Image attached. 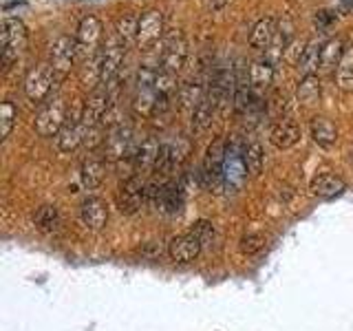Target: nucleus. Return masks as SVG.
<instances>
[{
	"label": "nucleus",
	"instance_id": "f257e3e1",
	"mask_svg": "<svg viewBox=\"0 0 353 331\" xmlns=\"http://www.w3.org/2000/svg\"><path fill=\"white\" fill-rule=\"evenodd\" d=\"M27 47V27L18 18H5L0 27V51H3V66L9 69L11 62L18 60L22 49Z\"/></svg>",
	"mask_w": 353,
	"mask_h": 331
},
{
	"label": "nucleus",
	"instance_id": "f03ea898",
	"mask_svg": "<svg viewBox=\"0 0 353 331\" xmlns=\"http://www.w3.org/2000/svg\"><path fill=\"white\" fill-rule=\"evenodd\" d=\"M66 106L60 97L42 102L36 113V132L40 137H58L60 128L66 121Z\"/></svg>",
	"mask_w": 353,
	"mask_h": 331
},
{
	"label": "nucleus",
	"instance_id": "7ed1b4c3",
	"mask_svg": "<svg viewBox=\"0 0 353 331\" xmlns=\"http://www.w3.org/2000/svg\"><path fill=\"white\" fill-rule=\"evenodd\" d=\"M124 53H126V42L113 36L108 38L106 44L99 49V64H102V84H110L117 80L121 62H124Z\"/></svg>",
	"mask_w": 353,
	"mask_h": 331
},
{
	"label": "nucleus",
	"instance_id": "20e7f679",
	"mask_svg": "<svg viewBox=\"0 0 353 331\" xmlns=\"http://www.w3.org/2000/svg\"><path fill=\"white\" fill-rule=\"evenodd\" d=\"M146 205V181L139 174H132L119 185L117 190V208L124 214H135Z\"/></svg>",
	"mask_w": 353,
	"mask_h": 331
},
{
	"label": "nucleus",
	"instance_id": "39448f33",
	"mask_svg": "<svg viewBox=\"0 0 353 331\" xmlns=\"http://www.w3.org/2000/svg\"><path fill=\"white\" fill-rule=\"evenodd\" d=\"M102 146H104V159L106 161L128 159V157H132V152H135V146H132V132L124 124L108 128Z\"/></svg>",
	"mask_w": 353,
	"mask_h": 331
},
{
	"label": "nucleus",
	"instance_id": "423d86ee",
	"mask_svg": "<svg viewBox=\"0 0 353 331\" xmlns=\"http://www.w3.org/2000/svg\"><path fill=\"white\" fill-rule=\"evenodd\" d=\"M75 53H77L75 38L60 36V38L53 40L51 49H49V60H51L49 66H51V71L55 73V80H62V77L71 71Z\"/></svg>",
	"mask_w": 353,
	"mask_h": 331
},
{
	"label": "nucleus",
	"instance_id": "0eeeda50",
	"mask_svg": "<svg viewBox=\"0 0 353 331\" xmlns=\"http://www.w3.org/2000/svg\"><path fill=\"white\" fill-rule=\"evenodd\" d=\"M53 82H55V73L51 71V66H47V64L33 66L25 77V95L31 99V102L42 104L44 99L49 97Z\"/></svg>",
	"mask_w": 353,
	"mask_h": 331
},
{
	"label": "nucleus",
	"instance_id": "6e6552de",
	"mask_svg": "<svg viewBox=\"0 0 353 331\" xmlns=\"http://www.w3.org/2000/svg\"><path fill=\"white\" fill-rule=\"evenodd\" d=\"M185 60H188V42L181 33H172V36L163 42V49L159 55L161 69L176 75L183 69Z\"/></svg>",
	"mask_w": 353,
	"mask_h": 331
},
{
	"label": "nucleus",
	"instance_id": "1a4fd4ad",
	"mask_svg": "<svg viewBox=\"0 0 353 331\" xmlns=\"http://www.w3.org/2000/svg\"><path fill=\"white\" fill-rule=\"evenodd\" d=\"M163 33V16L161 11L150 9L139 16V29H137V44L141 49H150L159 42Z\"/></svg>",
	"mask_w": 353,
	"mask_h": 331
},
{
	"label": "nucleus",
	"instance_id": "9d476101",
	"mask_svg": "<svg viewBox=\"0 0 353 331\" xmlns=\"http://www.w3.org/2000/svg\"><path fill=\"white\" fill-rule=\"evenodd\" d=\"M86 137V126L82 119V110L77 115H69L64 121V126L58 132V148L62 152H71L75 150L80 143H84Z\"/></svg>",
	"mask_w": 353,
	"mask_h": 331
},
{
	"label": "nucleus",
	"instance_id": "9b49d317",
	"mask_svg": "<svg viewBox=\"0 0 353 331\" xmlns=\"http://www.w3.org/2000/svg\"><path fill=\"white\" fill-rule=\"evenodd\" d=\"M203 245L192 232H185V234H176L168 243V254L174 263H192L199 254H201Z\"/></svg>",
	"mask_w": 353,
	"mask_h": 331
},
{
	"label": "nucleus",
	"instance_id": "f8f14e48",
	"mask_svg": "<svg viewBox=\"0 0 353 331\" xmlns=\"http://www.w3.org/2000/svg\"><path fill=\"white\" fill-rule=\"evenodd\" d=\"M188 148H190V146H188L185 139H176V141H165V143H161L159 159H157V166H154V170L163 172V174L174 172L183 163L185 154H188Z\"/></svg>",
	"mask_w": 353,
	"mask_h": 331
},
{
	"label": "nucleus",
	"instance_id": "ddd939ff",
	"mask_svg": "<svg viewBox=\"0 0 353 331\" xmlns=\"http://www.w3.org/2000/svg\"><path fill=\"white\" fill-rule=\"evenodd\" d=\"M99 40H102V22H99L95 16H84L80 20V25H77V31H75L77 49H82L88 55H93V53H97Z\"/></svg>",
	"mask_w": 353,
	"mask_h": 331
},
{
	"label": "nucleus",
	"instance_id": "4468645a",
	"mask_svg": "<svg viewBox=\"0 0 353 331\" xmlns=\"http://www.w3.org/2000/svg\"><path fill=\"white\" fill-rule=\"evenodd\" d=\"M108 221V208L102 199L97 197H88L82 201L80 205V223L86 228V230H93V232H99Z\"/></svg>",
	"mask_w": 353,
	"mask_h": 331
},
{
	"label": "nucleus",
	"instance_id": "2eb2a0df",
	"mask_svg": "<svg viewBox=\"0 0 353 331\" xmlns=\"http://www.w3.org/2000/svg\"><path fill=\"white\" fill-rule=\"evenodd\" d=\"M309 190H312L314 197L329 201V199H336V197H340L342 192H345L347 183L342 181L338 174H334V172H323V174L314 177L312 183H309Z\"/></svg>",
	"mask_w": 353,
	"mask_h": 331
},
{
	"label": "nucleus",
	"instance_id": "dca6fc26",
	"mask_svg": "<svg viewBox=\"0 0 353 331\" xmlns=\"http://www.w3.org/2000/svg\"><path fill=\"white\" fill-rule=\"evenodd\" d=\"M298 139H301V126H298L296 121L287 119V117L276 121V124L272 126V130H270V141L281 150L296 146Z\"/></svg>",
	"mask_w": 353,
	"mask_h": 331
},
{
	"label": "nucleus",
	"instance_id": "f3484780",
	"mask_svg": "<svg viewBox=\"0 0 353 331\" xmlns=\"http://www.w3.org/2000/svg\"><path fill=\"white\" fill-rule=\"evenodd\" d=\"M159 150H161V143L154 139V137H146L139 146L132 152V168L137 172H143V170H150L157 166V159H159Z\"/></svg>",
	"mask_w": 353,
	"mask_h": 331
},
{
	"label": "nucleus",
	"instance_id": "a211bd4d",
	"mask_svg": "<svg viewBox=\"0 0 353 331\" xmlns=\"http://www.w3.org/2000/svg\"><path fill=\"white\" fill-rule=\"evenodd\" d=\"M106 177V159L104 157H95V154H88L80 166V179L84 188L93 190L99 183L104 181Z\"/></svg>",
	"mask_w": 353,
	"mask_h": 331
},
{
	"label": "nucleus",
	"instance_id": "6ab92c4d",
	"mask_svg": "<svg viewBox=\"0 0 353 331\" xmlns=\"http://www.w3.org/2000/svg\"><path fill=\"white\" fill-rule=\"evenodd\" d=\"M309 130H312V139L323 148H331L336 146L338 141V130L334 126V121L327 117H314L312 124H309Z\"/></svg>",
	"mask_w": 353,
	"mask_h": 331
},
{
	"label": "nucleus",
	"instance_id": "aec40b11",
	"mask_svg": "<svg viewBox=\"0 0 353 331\" xmlns=\"http://www.w3.org/2000/svg\"><path fill=\"white\" fill-rule=\"evenodd\" d=\"M60 210L47 203V205H40L36 210V214H33V225H36L38 232H42V234H53V232L60 230Z\"/></svg>",
	"mask_w": 353,
	"mask_h": 331
},
{
	"label": "nucleus",
	"instance_id": "412c9836",
	"mask_svg": "<svg viewBox=\"0 0 353 331\" xmlns=\"http://www.w3.org/2000/svg\"><path fill=\"white\" fill-rule=\"evenodd\" d=\"M216 110H219L216 99L205 95L201 102L196 104V108H192V126H194V130L203 132V130H208L210 126H212V119L216 115Z\"/></svg>",
	"mask_w": 353,
	"mask_h": 331
},
{
	"label": "nucleus",
	"instance_id": "4be33fe9",
	"mask_svg": "<svg viewBox=\"0 0 353 331\" xmlns=\"http://www.w3.org/2000/svg\"><path fill=\"white\" fill-rule=\"evenodd\" d=\"M276 20L274 18H261L256 25H254L252 33H250V44L254 49H268L274 36H276Z\"/></svg>",
	"mask_w": 353,
	"mask_h": 331
},
{
	"label": "nucleus",
	"instance_id": "5701e85b",
	"mask_svg": "<svg viewBox=\"0 0 353 331\" xmlns=\"http://www.w3.org/2000/svg\"><path fill=\"white\" fill-rule=\"evenodd\" d=\"M183 208V190L176 181H165L163 183V197L159 210H163L165 214H179Z\"/></svg>",
	"mask_w": 353,
	"mask_h": 331
},
{
	"label": "nucleus",
	"instance_id": "b1692460",
	"mask_svg": "<svg viewBox=\"0 0 353 331\" xmlns=\"http://www.w3.org/2000/svg\"><path fill=\"white\" fill-rule=\"evenodd\" d=\"M342 58H345V47H342V40H327L323 42V49H320V71H331L340 66Z\"/></svg>",
	"mask_w": 353,
	"mask_h": 331
},
{
	"label": "nucleus",
	"instance_id": "393cba45",
	"mask_svg": "<svg viewBox=\"0 0 353 331\" xmlns=\"http://www.w3.org/2000/svg\"><path fill=\"white\" fill-rule=\"evenodd\" d=\"M274 80V64L265 58V60H256L250 66V86L252 88H265L270 86Z\"/></svg>",
	"mask_w": 353,
	"mask_h": 331
},
{
	"label": "nucleus",
	"instance_id": "a878e982",
	"mask_svg": "<svg viewBox=\"0 0 353 331\" xmlns=\"http://www.w3.org/2000/svg\"><path fill=\"white\" fill-rule=\"evenodd\" d=\"M243 161H245V168L252 177H259L263 172L265 166V150L259 141H250L245 148H243Z\"/></svg>",
	"mask_w": 353,
	"mask_h": 331
},
{
	"label": "nucleus",
	"instance_id": "bb28decb",
	"mask_svg": "<svg viewBox=\"0 0 353 331\" xmlns=\"http://www.w3.org/2000/svg\"><path fill=\"white\" fill-rule=\"evenodd\" d=\"M320 99V80L318 75H303V80L298 82V102L305 106H312Z\"/></svg>",
	"mask_w": 353,
	"mask_h": 331
},
{
	"label": "nucleus",
	"instance_id": "cd10ccee",
	"mask_svg": "<svg viewBox=\"0 0 353 331\" xmlns=\"http://www.w3.org/2000/svg\"><path fill=\"white\" fill-rule=\"evenodd\" d=\"M320 49H323V42L307 44L303 60H301V64H298V69L303 71V75H318V71H320Z\"/></svg>",
	"mask_w": 353,
	"mask_h": 331
},
{
	"label": "nucleus",
	"instance_id": "c85d7f7f",
	"mask_svg": "<svg viewBox=\"0 0 353 331\" xmlns=\"http://www.w3.org/2000/svg\"><path fill=\"white\" fill-rule=\"evenodd\" d=\"M137 29H139V16H135L132 11L119 16L117 25H115V36L128 42L130 38H137Z\"/></svg>",
	"mask_w": 353,
	"mask_h": 331
},
{
	"label": "nucleus",
	"instance_id": "c756f323",
	"mask_svg": "<svg viewBox=\"0 0 353 331\" xmlns=\"http://www.w3.org/2000/svg\"><path fill=\"white\" fill-rule=\"evenodd\" d=\"M16 124H18V108L14 106V102L5 99L3 108H0V135H3V139L11 135Z\"/></svg>",
	"mask_w": 353,
	"mask_h": 331
},
{
	"label": "nucleus",
	"instance_id": "7c9ffc66",
	"mask_svg": "<svg viewBox=\"0 0 353 331\" xmlns=\"http://www.w3.org/2000/svg\"><path fill=\"white\" fill-rule=\"evenodd\" d=\"M192 234L201 241V245H214V243L219 241L214 223L212 221H205V219L196 221V223L192 225Z\"/></svg>",
	"mask_w": 353,
	"mask_h": 331
},
{
	"label": "nucleus",
	"instance_id": "2f4dec72",
	"mask_svg": "<svg viewBox=\"0 0 353 331\" xmlns=\"http://www.w3.org/2000/svg\"><path fill=\"white\" fill-rule=\"evenodd\" d=\"M338 86L342 91H353V53H347L338 66Z\"/></svg>",
	"mask_w": 353,
	"mask_h": 331
},
{
	"label": "nucleus",
	"instance_id": "473e14b6",
	"mask_svg": "<svg viewBox=\"0 0 353 331\" xmlns=\"http://www.w3.org/2000/svg\"><path fill=\"white\" fill-rule=\"evenodd\" d=\"M265 248V237L263 234H245L241 239V252L245 257H254Z\"/></svg>",
	"mask_w": 353,
	"mask_h": 331
},
{
	"label": "nucleus",
	"instance_id": "72a5a7b5",
	"mask_svg": "<svg viewBox=\"0 0 353 331\" xmlns=\"http://www.w3.org/2000/svg\"><path fill=\"white\" fill-rule=\"evenodd\" d=\"M305 49H307L305 40H292L290 44H287V49H285V60L292 62V64H301Z\"/></svg>",
	"mask_w": 353,
	"mask_h": 331
},
{
	"label": "nucleus",
	"instance_id": "f704fd0d",
	"mask_svg": "<svg viewBox=\"0 0 353 331\" xmlns=\"http://www.w3.org/2000/svg\"><path fill=\"white\" fill-rule=\"evenodd\" d=\"M331 22H334V16H331L329 11L323 9V11H318V14H316V25H318V29L325 31L331 25Z\"/></svg>",
	"mask_w": 353,
	"mask_h": 331
}]
</instances>
